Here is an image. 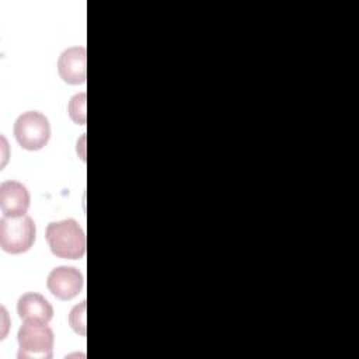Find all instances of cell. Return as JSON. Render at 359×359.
<instances>
[{
  "label": "cell",
  "mask_w": 359,
  "mask_h": 359,
  "mask_svg": "<svg viewBox=\"0 0 359 359\" xmlns=\"http://www.w3.org/2000/svg\"><path fill=\"white\" fill-rule=\"evenodd\" d=\"M17 313L24 321L49 323L53 317V307L42 294L28 292L18 299Z\"/></svg>",
  "instance_id": "8"
},
{
  "label": "cell",
  "mask_w": 359,
  "mask_h": 359,
  "mask_svg": "<svg viewBox=\"0 0 359 359\" xmlns=\"http://www.w3.org/2000/svg\"><path fill=\"white\" fill-rule=\"evenodd\" d=\"M53 255L65 259H80L86 254V234L74 219L52 222L45 233Z\"/></svg>",
  "instance_id": "1"
},
{
  "label": "cell",
  "mask_w": 359,
  "mask_h": 359,
  "mask_svg": "<svg viewBox=\"0 0 359 359\" xmlns=\"http://www.w3.org/2000/svg\"><path fill=\"white\" fill-rule=\"evenodd\" d=\"M14 136L22 149L31 151L39 150L46 146L50 137L49 121L38 111H27L15 121Z\"/></svg>",
  "instance_id": "4"
},
{
  "label": "cell",
  "mask_w": 359,
  "mask_h": 359,
  "mask_svg": "<svg viewBox=\"0 0 359 359\" xmlns=\"http://www.w3.org/2000/svg\"><path fill=\"white\" fill-rule=\"evenodd\" d=\"M70 327L80 335H86V300L74 306L69 316Z\"/></svg>",
  "instance_id": "10"
},
{
  "label": "cell",
  "mask_w": 359,
  "mask_h": 359,
  "mask_svg": "<svg viewBox=\"0 0 359 359\" xmlns=\"http://www.w3.org/2000/svg\"><path fill=\"white\" fill-rule=\"evenodd\" d=\"M29 208V192L18 181H3L0 184V209L4 216H22Z\"/></svg>",
  "instance_id": "7"
},
{
  "label": "cell",
  "mask_w": 359,
  "mask_h": 359,
  "mask_svg": "<svg viewBox=\"0 0 359 359\" xmlns=\"http://www.w3.org/2000/svg\"><path fill=\"white\" fill-rule=\"evenodd\" d=\"M35 223L27 216H3L0 219V247L8 254H22L35 241Z\"/></svg>",
  "instance_id": "3"
},
{
  "label": "cell",
  "mask_w": 359,
  "mask_h": 359,
  "mask_svg": "<svg viewBox=\"0 0 359 359\" xmlns=\"http://www.w3.org/2000/svg\"><path fill=\"white\" fill-rule=\"evenodd\" d=\"M86 48L72 46L62 52L57 60V72L60 79L67 84H83L87 79Z\"/></svg>",
  "instance_id": "6"
},
{
  "label": "cell",
  "mask_w": 359,
  "mask_h": 359,
  "mask_svg": "<svg viewBox=\"0 0 359 359\" xmlns=\"http://www.w3.org/2000/svg\"><path fill=\"white\" fill-rule=\"evenodd\" d=\"M69 116L79 125L86 123V93L76 94L70 98L69 107H67Z\"/></svg>",
  "instance_id": "9"
},
{
  "label": "cell",
  "mask_w": 359,
  "mask_h": 359,
  "mask_svg": "<svg viewBox=\"0 0 359 359\" xmlns=\"http://www.w3.org/2000/svg\"><path fill=\"white\" fill-rule=\"evenodd\" d=\"M84 279L80 271L74 266H56L50 271L46 279L49 292L59 300H72L76 297L81 287Z\"/></svg>",
  "instance_id": "5"
},
{
  "label": "cell",
  "mask_w": 359,
  "mask_h": 359,
  "mask_svg": "<svg viewBox=\"0 0 359 359\" xmlns=\"http://www.w3.org/2000/svg\"><path fill=\"white\" fill-rule=\"evenodd\" d=\"M20 359H50L53 353V331L48 323L24 321L17 334Z\"/></svg>",
  "instance_id": "2"
}]
</instances>
